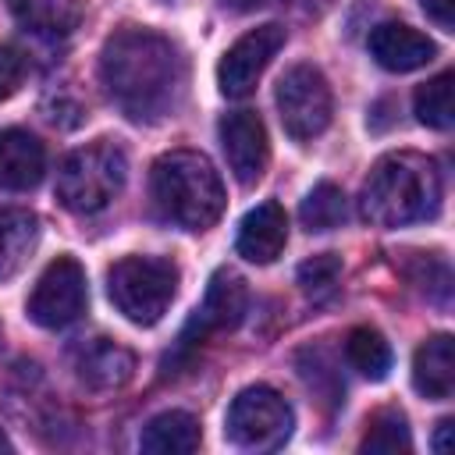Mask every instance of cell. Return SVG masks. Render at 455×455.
Returning a JSON list of instances; mask_svg holds the SVG:
<instances>
[{"mask_svg": "<svg viewBox=\"0 0 455 455\" xmlns=\"http://www.w3.org/2000/svg\"><path fill=\"white\" fill-rule=\"evenodd\" d=\"M245 316V284L235 270H217L210 277V288L199 302V309L192 313V320L181 331V345H199L210 334H224L235 331Z\"/></svg>", "mask_w": 455, "mask_h": 455, "instance_id": "30bf717a", "label": "cell"}, {"mask_svg": "<svg viewBox=\"0 0 455 455\" xmlns=\"http://www.w3.org/2000/svg\"><path fill=\"white\" fill-rule=\"evenodd\" d=\"M46 174V149L25 128L0 132V188L4 192H28Z\"/></svg>", "mask_w": 455, "mask_h": 455, "instance_id": "9a60e30c", "label": "cell"}, {"mask_svg": "<svg viewBox=\"0 0 455 455\" xmlns=\"http://www.w3.org/2000/svg\"><path fill=\"white\" fill-rule=\"evenodd\" d=\"M21 28L43 39H64L82 21V0H7Z\"/></svg>", "mask_w": 455, "mask_h": 455, "instance_id": "ac0fdd59", "label": "cell"}, {"mask_svg": "<svg viewBox=\"0 0 455 455\" xmlns=\"http://www.w3.org/2000/svg\"><path fill=\"white\" fill-rule=\"evenodd\" d=\"M203 441L199 419L192 412L181 409H167L160 416H153L139 437V448L149 455H192Z\"/></svg>", "mask_w": 455, "mask_h": 455, "instance_id": "e0dca14e", "label": "cell"}, {"mask_svg": "<svg viewBox=\"0 0 455 455\" xmlns=\"http://www.w3.org/2000/svg\"><path fill=\"white\" fill-rule=\"evenodd\" d=\"M441 210V174L423 153H387L380 156L363 188L359 217L373 228H405L437 217Z\"/></svg>", "mask_w": 455, "mask_h": 455, "instance_id": "7a4b0ae2", "label": "cell"}, {"mask_svg": "<svg viewBox=\"0 0 455 455\" xmlns=\"http://www.w3.org/2000/svg\"><path fill=\"white\" fill-rule=\"evenodd\" d=\"M220 146L238 185H256L270 160L267 128L256 110H231L220 117Z\"/></svg>", "mask_w": 455, "mask_h": 455, "instance_id": "8fae6325", "label": "cell"}, {"mask_svg": "<svg viewBox=\"0 0 455 455\" xmlns=\"http://www.w3.org/2000/svg\"><path fill=\"white\" fill-rule=\"evenodd\" d=\"M124 178H128L124 149L114 146L110 139H96L64 156L57 171V199L64 210L78 217H92L121 196Z\"/></svg>", "mask_w": 455, "mask_h": 455, "instance_id": "277c9868", "label": "cell"}, {"mask_svg": "<svg viewBox=\"0 0 455 455\" xmlns=\"http://www.w3.org/2000/svg\"><path fill=\"white\" fill-rule=\"evenodd\" d=\"M451 82L455 75L451 71H441L434 75L430 82H423L412 96V107H416V117L427 124V128H437V132H448L455 114H451Z\"/></svg>", "mask_w": 455, "mask_h": 455, "instance_id": "603a6c76", "label": "cell"}, {"mask_svg": "<svg viewBox=\"0 0 455 455\" xmlns=\"http://www.w3.org/2000/svg\"><path fill=\"white\" fill-rule=\"evenodd\" d=\"M228 11H256L259 4H267V0H220Z\"/></svg>", "mask_w": 455, "mask_h": 455, "instance_id": "83f0119b", "label": "cell"}, {"mask_svg": "<svg viewBox=\"0 0 455 455\" xmlns=\"http://www.w3.org/2000/svg\"><path fill=\"white\" fill-rule=\"evenodd\" d=\"M39 245V217L32 210H0V281L14 277Z\"/></svg>", "mask_w": 455, "mask_h": 455, "instance_id": "d6986e66", "label": "cell"}, {"mask_svg": "<svg viewBox=\"0 0 455 455\" xmlns=\"http://www.w3.org/2000/svg\"><path fill=\"white\" fill-rule=\"evenodd\" d=\"M25 57L14 46H0V103L11 100L25 82Z\"/></svg>", "mask_w": 455, "mask_h": 455, "instance_id": "d4e9b609", "label": "cell"}, {"mask_svg": "<svg viewBox=\"0 0 455 455\" xmlns=\"http://www.w3.org/2000/svg\"><path fill=\"white\" fill-rule=\"evenodd\" d=\"M345 359L352 363V370H359L370 380H384L391 370V345L384 341L380 331L373 327H355L345 338Z\"/></svg>", "mask_w": 455, "mask_h": 455, "instance_id": "ffe728a7", "label": "cell"}, {"mask_svg": "<svg viewBox=\"0 0 455 455\" xmlns=\"http://www.w3.org/2000/svg\"><path fill=\"white\" fill-rule=\"evenodd\" d=\"M0 451H11V441L4 437V430H0Z\"/></svg>", "mask_w": 455, "mask_h": 455, "instance_id": "f1b7e54d", "label": "cell"}, {"mask_svg": "<svg viewBox=\"0 0 455 455\" xmlns=\"http://www.w3.org/2000/svg\"><path fill=\"white\" fill-rule=\"evenodd\" d=\"M448 434H451V419H441L437 423V434H434V451L437 455H448V448H451L448 444Z\"/></svg>", "mask_w": 455, "mask_h": 455, "instance_id": "4316f807", "label": "cell"}, {"mask_svg": "<svg viewBox=\"0 0 455 455\" xmlns=\"http://www.w3.org/2000/svg\"><path fill=\"white\" fill-rule=\"evenodd\" d=\"M412 384L430 402L451 398V391H455V341H451V334H434L416 348Z\"/></svg>", "mask_w": 455, "mask_h": 455, "instance_id": "2e32d148", "label": "cell"}, {"mask_svg": "<svg viewBox=\"0 0 455 455\" xmlns=\"http://www.w3.org/2000/svg\"><path fill=\"white\" fill-rule=\"evenodd\" d=\"M419 4H423L427 18L437 21L441 28H451L455 25V0H419Z\"/></svg>", "mask_w": 455, "mask_h": 455, "instance_id": "484cf974", "label": "cell"}, {"mask_svg": "<svg viewBox=\"0 0 455 455\" xmlns=\"http://www.w3.org/2000/svg\"><path fill=\"white\" fill-rule=\"evenodd\" d=\"M274 103H277V114H281V124L284 132L295 139V142H309L316 139L320 132H327L331 124V85L323 78L320 68L313 64H295L284 71V78L277 82V92H274Z\"/></svg>", "mask_w": 455, "mask_h": 455, "instance_id": "52a82bcc", "label": "cell"}, {"mask_svg": "<svg viewBox=\"0 0 455 455\" xmlns=\"http://www.w3.org/2000/svg\"><path fill=\"white\" fill-rule=\"evenodd\" d=\"M345 192L334 181H320L306 192L302 206H299V220L306 231H331L345 220Z\"/></svg>", "mask_w": 455, "mask_h": 455, "instance_id": "7402d4cb", "label": "cell"}, {"mask_svg": "<svg viewBox=\"0 0 455 455\" xmlns=\"http://www.w3.org/2000/svg\"><path fill=\"white\" fill-rule=\"evenodd\" d=\"M291 405L267 384L242 387L224 416V437L242 451H277L291 437Z\"/></svg>", "mask_w": 455, "mask_h": 455, "instance_id": "8992f818", "label": "cell"}, {"mask_svg": "<svg viewBox=\"0 0 455 455\" xmlns=\"http://www.w3.org/2000/svg\"><path fill=\"white\" fill-rule=\"evenodd\" d=\"M370 46V57L384 68V71H395V75H405V71H416L423 64H430L437 57V46L434 39H427L423 32L402 25V21H384L370 32L366 39Z\"/></svg>", "mask_w": 455, "mask_h": 455, "instance_id": "7c38bea8", "label": "cell"}, {"mask_svg": "<svg viewBox=\"0 0 455 455\" xmlns=\"http://www.w3.org/2000/svg\"><path fill=\"white\" fill-rule=\"evenodd\" d=\"M412 448V434H409V423L398 409H380L370 416L366 423V434L359 441V451L366 455H405Z\"/></svg>", "mask_w": 455, "mask_h": 455, "instance_id": "44dd1931", "label": "cell"}, {"mask_svg": "<svg viewBox=\"0 0 455 455\" xmlns=\"http://www.w3.org/2000/svg\"><path fill=\"white\" fill-rule=\"evenodd\" d=\"M149 192L164 220L185 231H206L224 213V181L217 167L196 149H171L153 164Z\"/></svg>", "mask_w": 455, "mask_h": 455, "instance_id": "3957f363", "label": "cell"}, {"mask_svg": "<svg viewBox=\"0 0 455 455\" xmlns=\"http://www.w3.org/2000/svg\"><path fill=\"white\" fill-rule=\"evenodd\" d=\"M238 256L249 263H274L288 245V213L281 203L267 199L249 210L238 224Z\"/></svg>", "mask_w": 455, "mask_h": 455, "instance_id": "4fadbf2b", "label": "cell"}, {"mask_svg": "<svg viewBox=\"0 0 455 455\" xmlns=\"http://www.w3.org/2000/svg\"><path fill=\"white\" fill-rule=\"evenodd\" d=\"M281 46H284V28L274 25V21H267V25L252 28V32H245L242 39H235L224 50L220 64H217V85H220V92L228 100L249 96L256 89L259 75L267 71V64L277 57Z\"/></svg>", "mask_w": 455, "mask_h": 455, "instance_id": "9c48e42d", "label": "cell"}, {"mask_svg": "<svg viewBox=\"0 0 455 455\" xmlns=\"http://www.w3.org/2000/svg\"><path fill=\"white\" fill-rule=\"evenodd\" d=\"M100 82L128 121L153 124L181 103L185 60L167 36L124 25L100 50Z\"/></svg>", "mask_w": 455, "mask_h": 455, "instance_id": "6da1fadb", "label": "cell"}, {"mask_svg": "<svg viewBox=\"0 0 455 455\" xmlns=\"http://www.w3.org/2000/svg\"><path fill=\"white\" fill-rule=\"evenodd\" d=\"M85 302H89L85 270L78 267V259L57 256L39 274V281L28 295V316L46 331H60V327H71L85 313Z\"/></svg>", "mask_w": 455, "mask_h": 455, "instance_id": "ba28073f", "label": "cell"}, {"mask_svg": "<svg viewBox=\"0 0 455 455\" xmlns=\"http://www.w3.org/2000/svg\"><path fill=\"white\" fill-rule=\"evenodd\" d=\"M71 359H75L78 380L92 391H114V387L128 384L135 373V355L110 338H92V341L78 345Z\"/></svg>", "mask_w": 455, "mask_h": 455, "instance_id": "5bb4252c", "label": "cell"}, {"mask_svg": "<svg viewBox=\"0 0 455 455\" xmlns=\"http://www.w3.org/2000/svg\"><path fill=\"white\" fill-rule=\"evenodd\" d=\"M107 295L124 320L149 327L178 295V267L164 256H124L107 270Z\"/></svg>", "mask_w": 455, "mask_h": 455, "instance_id": "5b68a950", "label": "cell"}, {"mask_svg": "<svg viewBox=\"0 0 455 455\" xmlns=\"http://www.w3.org/2000/svg\"><path fill=\"white\" fill-rule=\"evenodd\" d=\"M338 277H341V259H338L334 252H320V256H313V259H306V263L299 267V284H302V291H306L309 299H316V302L334 291Z\"/></svg>", "mask_w": 455, "mask_h": 455, "instance_id": "cb8c5ba5", "label": "cell"}]
</instances>
